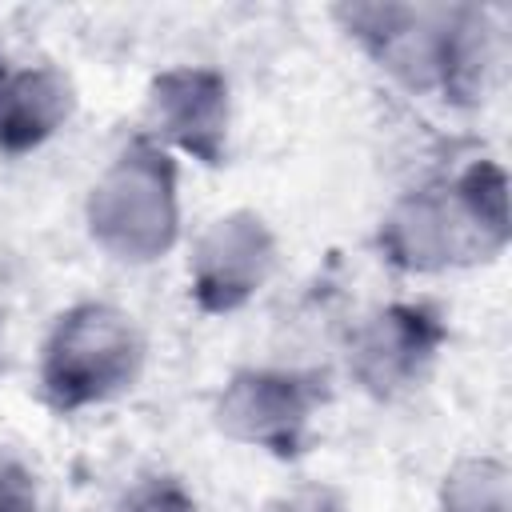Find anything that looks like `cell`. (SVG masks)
Returning <instances> with one entry per match:
<instances>
[{"label":"cell","instance_id":"6da1fadb","mask_svg":"<svg viewBox=\"0 0 512 512\" xmlns=\"http://www.w3.org/2000/svg\"><path fill=\"white\" fill-rule=\"evenodd\" d=\"M508 236V176L496 160H472L452 180L396 196L380 220L376 244L392 268L428 276L496 260Z\"/></svg>","mask_w":512,"mask_h":512},{"label":"cell","instance_id":"5bb4252c","mask_svg":"<svg viewBox=\"0 0 512 512\" xmlns=\"http://www.w3.org/2000/svg\"><path fill=\"white\" fill-rule=\"evenodd\" d=\"M272 512H348V500L340 488L312 480V484H296L292 492H284L272 504Z\"/></svg>","mask_w":512,"mask_h":512},{"label":"cell","instance_id":"7c38bea8","mask_svg":"<svg viewBox=\"0 0 512 512\" xmlns=\"http://www.w3.org/2000/svg\"><path fill=\"white\" fill-rule=\"evenodd\" d=\"M116 512H196V496L176 476H140L124 488Z\"/></svg>","mask_w":512,"mask_h":512},{"label":"cell","instance_id":"7a4b0ae2","mask_svg":"<svg viewBox=\"0 0 512 512\" xmlns=\"http://www.w3.org/2000/svg\"><path fill=\"white\" fill-rule=\"evenodd\" d=\"M176 160L148 136H136L88 188L84 224L96 248L124 264L160 260L180 236Z\"/></svg>","mask_w":512,"mask_h":512},{"label":"cell","instance_id":"5b68a950","mask_svg":"<svg viewBox=\"0 0 512 512\" xmlns=\"http://www.w3.org/2000/svg\"><path fill=\"white\" fill-rule=\"evenodd\" d=\"M320 400V384L304 372L240 368L220 388L212 420L228 440L288 460L308 444V428Z\"/></svg>","mask_w":512,"mask_h":512},{"label":"cell","instance_id":"8fae6325","mask_svg":"<svg viewBox=\"0 0 512 512\" xmlns=\"http://www.w3.org/2000/svg\"><path fill=\"white\" fill-rule=\"evenodd\" d=\"M440 512H512V472L500 456H464L444 472Z\"/></svg>","mask_w":512,"mask_h":512},{"label":"cell","instance_id":"9c48e42d","mask_svg":"<svg viewBox=\"0 0 512 512\" xmlns=\"http://www.w3.org/2000/svg\"><path fill=\"white\" fill-rule=\"evenodd\" d=\"M504 68V32L488 8L452 4L444 8L440 32V80L436 92L456 108H480Z\"/></svg>","mask_w":512,"mask_h":512},{"label":"cell","instance_id":"4fadbf2b","mask_svg":"<svg viewBox=\"0 0 512 512\" xmlns=\"http://www.w3.org/2000/svg\"><path fill=\"white\" fill-rule=\"evenodd\" d=\"M0 512H36V476L8 448H0Z\"/></svg>","mask_w":512,"mask_h":512},{"label":"cell","instance_id":"277c9868","mask_svg":"<svg viewBox=\"0 0 512 512\" xmlns=\"http://www.w3.org/2000/svg\"><path fill=\"white\" fill-rule=\"evenodd\" d=\"M448 344V324L432 304L392 300L348 332V376L376 400L416 392Z\"/></svg>","mask_w":512,"mask_h":512},{"label":"cell","instance_id":"ba28073f","mask_svg":"<svg viewBox=\"0 0 512 512\" xmlns=\"http://www.w3.org/2000/svg\"><path fill=\"white\" fill-rule=\"evenodd\" d=\"M344 32L408 92H436L444 8L416 4H340Z\"/></svg>","mask_w":512,"mask_h":512},{"label":"cell","instance_id":"8992f818","mask_svg":"<svg viewBox=\"0 0 512 512\" xmlns=\"http://www.w3.org/2000/svg\"><path fill=\"white\" fill-rule=\"evenodd\" d=\"M276 236L252 208H232L204 224L188 256V296L208 316L240 312L276 272Z\"/></svg>","mask_w":512,"mask_h":512},{"label":"cell","instance_id":"30bf717a","mask_svg":"<svg viewBox=\"0 0 512 512\" xmlns=\"http://www.w3.org/2000/svg\"><path fill=\"white\" fill-rule=\"evenodd\" d=\"M76 112L72 80L52 64L0 72V152L24 156L52 140Z\"/></svg>","mask_w":512,"mask_h":512},{"label":"cell","instance_id":"52a82bcc","mask_svg":"<svg viewBox=\"0 0 512 512\" xmlns=\"http://www.w3.org/2000/svg\"><path fill=\"white\" fill-rule=\"evenodd\" d=\"M148 140L176 148L200 164H224L232 128V92L224 72L204 64H176L148 84Z\"/></svg>","mask_w":512,"mask_h":512},{"label":"cell","instance_id":"3957f363","mask_svg":"<svg viewBox=\"0 0 512 512\" xmlns=\"http://www.w3.org/2000/svg\"><path fill=\"white\" fill-rule=\"evenodd\" d=\"M144 336L136 320L104 300L72 304L56 316L40 352V392L56 412L108 404L140 380Z\"/></svg>","mask_w":512,"mask_h":512}]
</instances>
